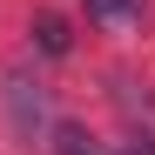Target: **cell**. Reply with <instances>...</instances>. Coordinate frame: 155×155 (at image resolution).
Returning a JSON list of instances; mask_svg holds the SVG:
<instances>
[{"mask_svg": "<svg viewBox=\"0 0 155 155\" xmlns=\"http://www.w3.org/2000/svg\"><path fill=\"white\" fill-rule=\"evenodd\" d=\"M7 108H14L20 135H34V128H47V88L27 81V74H7Z\"/></svg>", "mask_w": 155, "mask_h": 155, "instance_id": "6da1fadb", "label": "cell"}, {"mask_svg": "<svg viewBox=\"0 0 155 155\" xmlns=\"http://www.w3.org/2000/svg\"><path fill=\"white\" fill-rule=\"evenodd\" d=\"M88 20L108 34H135L142 27V0H88Z\"/></svg>", "mask_w": 155, "mask_h": 155, "instance_id": "7a4b0ae2", "label": "cell"}, {"mask_svg": "<svg viewBox=\"0 0 155 155\" xmlns=\"http://www.w3.org/2000/svg\"><path fill=\"white\" fill-rule=\"evenodd\" d=\"M54 155H108V148H101V142H88V128L61 121V128H54Z\"/></svg>", "mask_w": 155, "mask_h": 155, "instance_id": "3957f363", "label": "cell"}, {"mask_svg": "<svg viewBox=\"0 0 155 155\" xmlns=\"http://www.w3.org/2000/svg\"><path fill=\"white\" fill-rule=\"evenodd\" d=\"M34 41H41V54H68V20L61 14H41L34 20Z\"/></svg>", "mask_w": 155, "mask_h": 155, "instance_id": "277c9868", "label": "cell"}, {"mask_svg": "<svg viewBox=\"0 0 155 155\" xmlns=\"http://www.w3.org/2000/svg\"><path fill=\"white\" fill-rule=\"evenodd\" d=\"M121 155H155V142H128V148H121Z\"/></svg>", "mask_w": 155, "mask_h": 155, "instance_id": "5b68a950", "label": "cell"}]
</instances>
